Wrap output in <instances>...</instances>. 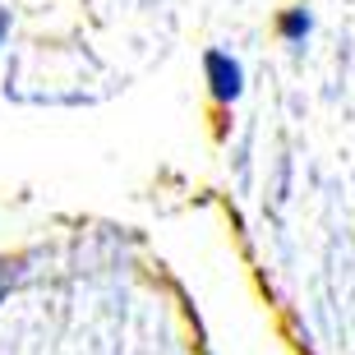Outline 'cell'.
Here are the masks:
<instances>
[{
  "instance_id": "cell-1",
  "label": "cell",
  "mask_w": 355,
  "mask_h": 355,
  "mask_svg": "<svg viewBox=\"0 0 355 355\" xmlns=\"http://www.w3.org/2000/svg\"><path fill=\"white\" fill-rule=\"evenodd\" d=\"M203 83H208L217 106H231V102H240V92H245V65H240L231 51L212 46V51H203Z\"/></svg>"
},
{
  "instance_id": "cell-2",
  "label": "cell",
  "mask_w": 355,
  "mask_h": 355,
  "mask_svg": "<svg viewBox=\"0 0 355 355\" xmlns=\"http://www.w3.org/2000/svg\"><path fill=\"white\" fill-rule=\"evenodd\" d=\"M309 33H314V14L304 10V5L277 14V37H282V42H291V46H304V42H309Z\"/></svg>"
},
{
  "instance_id": "cell-3",
  "label": "cell",
  "mask_w": 355,
  "mask_h": 355,
  "mask_svg": "<svg viewBox=\"0 0 355 355\" xmlns=\"http://www.w3.org/2000/svg\"><path fill=\"white\" fill-rule=\"evenodd\" d=\"M24 268H28V259H19V254H0V300L24 282Z\"/></svg>"
},
{
  "instance_id": "cell-4",
  "label": "cell",
  "mask_w": 355,
  "mask_h": 355,
  "mask_svg": "<svg viewBox=\"0 0 355 355\" xmlns=\"http://www.w3.org/2000/svg\"><path fill=\"white\" fill-rule=\"evenodd\" d=\"M282 332H286V337H291V351H295V355H314V346H309V337H304V332L300 328H295V318H282Z\"/></svg>"
},
{
  "instance_id": "cell-5",
  "label": "cell",
  "mask_w": 355,
  "mask_h": 355,
  "mask_svg": "<svg viewBox=\"0 0 355 355\" xmlns=\"http://www.w3.org/2000/svg\"><path fill=\"white\" fill-rule=\"evenodd\" d=\"M10 28H14V19H10V10H0V46H5V37H10Z\"/></svg>"
}]
</instances>
